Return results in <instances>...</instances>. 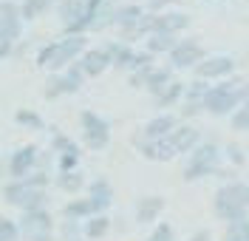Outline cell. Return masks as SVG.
I'll use <instances>...</instances> for the list:
<instances>
[{
	"mask_svg": "<svg viewBox=\"0 0 249 241\" xmlns=\"http://www.w3.org/2000/svg\"><path fill=\"white\" fill-rule=\"evenodd\" d=\"M12 54H15V43L0 34V60H6V57H12Z\"/></svg>",
	"mask_w": 249,
	"mask_h": 241,
	"instance_id": "ee69618b",
	"label": "cell"
},
{
	"mask_svg": "<svg viewBox=\"0 0 249 241\" xmlns=\"http://www.w3.org/2000/svg\"><path fill=\"white\" fill-rule=\"evenodd\" d=\"M15 122L20 125V128H26V130H46V119H43L37 111H31V108H17Z\"/></svg>",
	"mask_w": 249,
	"mask_h": 241,
	"instance_id": "83f0119b",
	"label": "cell"
},
{
	"mask_svg": "<svg viewBox=\"0 0 249 241\" xmlns=\"http://www.w3.org/2000/svg\"><path fill=\"white\" fill-rule=\"evenodd\" d=\"M213 213L224 224L249 219V182L235 179V182L221 185L213 196Z\"/></svg>",
	"mask_w": 249,
	"mask_h": 241,
	"instance_id": "6da1fadb",
	"label": "cell"
},
{
	"mask_svg": "<svg viewBox=\"0 0 249 241\" xmlns=\"http://www.w3.org/2000/svg\"><path fill=\"white\" fill-rule=\"evenodd\" d=\"M110 233V216L108 213H99L82 222V239L85 241H99Z\"/></svg>",
	"mask_w": 249,
	"mask_h": 241,
	"instance_id": "44dd1931",
	"label": "cell"
},
{
	"mask_svg": "<svg viewBox=\"0 0 249 241\" xmlns=\"http://www.w3.org/2000/svg\"><path fill=\"white\" fill-rule=\"evenodd\" d=\"M0 241H23L20 230H17V222L9 219V216H0Z\"/></svg>",
	"mask_w": 249,
	"mask_h": 241,
	"instance_id": "d590c367",
	"label": "cell"
},
{
	"mask_svg": "<svg viewBox=\"0 0 249 241\" xmlns=\"http://www.w3.org/2000/svg\"><path fill=\"white\" fill-rule=\"evenodd\" d=\"M210 85L213 82H207V80H193L187 82V88H184V99H190V102H204V96H207V91H210Z\"/></svg>",
	"mask_w": 249,
	"mask_h": 241,
	"instance_id": "1f68e13d",
	"label": "cell"
},
{
	"mask_svg": "<svg viewBox=\"0 0 249 241\" xmlns=\"http://www.w3.org/2000/svg\"><path fill=\"white\" fill-rule=\"evenodd\" d=\"M181 119H178V113H170V111H159L156 116H150L144 125H142V136L144 139H167L173 130H176V125H178Z\"/></svg>",
	"mask_w": 249,
	"mask_h": 241,
	"instance_id": "4fadbf2b",
	"label": "cell"
},
{
	"mask_svg": "<svg viewBox=\"0 0 249 241\" xmlns=\"http://www.w3.org/2000/svg\"><path fill=\"white\" fill-rule=\"evenodd\" d=\"M224 165V150L221 145L207 139V142H198L193 148V153H187V162H184V170H181V179L184 182H198V179H207V176H215V170Z\"/></svg>",
	"mask_w": 249,
	"mask_h": 241,
	"instance_id": "7a4b0ae2",
	"label": "cell"
},
{
	"mask_svg": "<svg viewBox=\"0 0 249 241\" xmlns=\"http://www.w3.org/2000/svg\"><path fill=\"white\" fill-rule=\"evenodd\" d=\"M221 241H244V222H230V224H224Z\"/></svg>",
	"mask_w": 249,
	"mask_h": 241,
	"instance_id": "ab89813d",
	"label": "cell"
},
{
	"mask_svg": "<svg viewBox=\"0 0 249 241\" xmlns=\"http://www.w3.org/2000/svg\"><path fill=\"white\" fill-rule=\"evenodd\" d=\"M204 113V102H190V99H181V108H178V119L184 122V119H193V116H198Z\"/></svg>",
	"mask_w": 249,
	"mask_h": 241,
	"instance_id": "f35d334b",
	"label": "cell"
},
{
	"mask_svg": "<svg viewBox=\"0 0 249 241\" xmlns=\"http://www.w3.org/2000/svg\"><path fill=\"white\" fill-rule=\"evenodd\" d=\"M31 187H26V185H23V182H20V179H9V182H6V185H3V199H6V204H9V207H20V202H23V199H26V193H29Z\"/></svg>",
	"mask_w": 249,
	"mask_h": 241,
	"instance_id": "f546056e",
	"label": "cell"
},
{
	"mask_svg": "<svg viewBox=\"0 0 249 241\" xmlns=\"http://www.w3.org/2000/svg\"><path fill=\"white\" fill-rule=\"evenodd\" d=\"M187 241H213V233H210L207 227H201V230L190 233V239H187Z\"/></svg>",
	"mask_w": 249,
	"mask_h": 241,
	"instance_id": "bcb514c9",
	"label": "cell"
},
{
	"mask_svg": "<svg viewBox=\"0 0 249 241\" xmlns=\"http://www.w3.org/2000/svg\"><path fill=\"white\" fill-rule=\"evenodd\" d=\"M156 65H139V68H133L130 74H127V85L130 88H144L147 80H150V74H153Z\"/></svg>",
	"mask_w": 249,
	"mask_h": 241,
	"instance_id": "e575fe53",
	"label": "cell"
},
{
	"mask_svg": "<svg viewBox=\"0 0 249 241\" xmlns=\"http://www.w3.org/2000/svg\"><path fill=\"white\" fill-rule=\"evenodd\" d=\"M230 122H232L235 130H249V105H241V108L230 116Z\"/></svg>",
	"mask_w": 249,
	"mask_h": 241,
	"instance_id": "b9f144b4",
	"label": "cell"
},
{
	"mask_svg": "<svg viewBox=\"0 0 249 241\" xmlns=\"http://www.w3.org/2000/svg\"><path fill=\"white\" fill-rule=\"evenodd\" d=\"M54 156H62V153H79V145L68 136V133H62V130H51V148H48Z\"/></svg>",
	"mask_w": 249,
	"mask_h": 241,
	"instance_id": "f1b7e54d",
	"label": "cell"
},
{
	"mask_svg": "<svg viewBox=\"0 0 249 241\" xmlns=\"http://www.w3.org/2000/svg\"><path fill=\"white\" fill-rule=\"evenodd\" d=\"M54 3L57 0H20V15H23L26 23H31V20H37L40 15H46Z\"/></svg>",
	"mask_w": 249,
	"mask_h": 241,
	"instance_id": "4316f807",
	"label": "cell"
},
{
	"mask_svg": "<svg viewBox=\"0 0 249 241\" xmlns=\"http://www.w3.org/2000/svg\"><path fill=\"white\" fill-rule=\"evenodd\" d=\"M173 80H176V71H173L170 65H156L153 74H150V80H147V85H144V91L150 96H159Z\"/></svg>",
	"mask_w": 249,
	"mask_h": 241,
	"instance_id": "603a6c76",
	"label": "cell"
},
{
	"mask_svg": "<svg viewBox=\"0 0 249 241\" xmlns=\"http://www.w3.org/2000/svg\"><path fill=\"white\" fill-rule=\"evenodd\" d=\"M232 176H235V173H232V167H224V165H221V167L215 170V179L221 182V185H227V182H235Z\"/></svg>",
	"mask_w": 249,
	"mask_h": 241,
	"instance_id": "f6af8a7d",
	"label": "cell"
},
{
	"mask_svg": "<svg viewBox=\"0 0 249 241\" xmlns=\"http://www.w3.org/2000/svg\"><path fill=\"white\" fill-rule=\"evenodd\" d=\"M244 241H249V219H244Z\"/></svg>",
	"mask_w": 249,
	"mask_h": 241,
	"instance_id": "7dc6e473",
	"label": "cell"
},
{
	"mask_svg": "<svg viewBox=\"0 0 249 241\" xmlns=\"http://www.w3.org/2000/svg\"><path fill=\"white\" fill-rule=\"evenodd\" d=\"M184 88H187V82L181 80H173L164 91L159 96H153V102H156V108H173V105H181V99H184Z\"/></svg>",
	"mask_w": 249,
	"mask_h": 241,
	"instance_id": "cb8c5ba5",
	"label": "cell"
},
{
	"mask_svg": "<svg viewBox=\"0 0 249 241\" xmlns=\"http://www.w3.org/2000/svg\"><path fill=\"white\" fill-rule=\"evenodd\" d=\"M105 51H108L110 57V65L113 68H119V71H133V63H136V48L127 46V43H122V40H110V43H105Z\"/></svg>",
	"mask_w": 249,
	"mask_h": 241,
	"instance_id": "2e32d148",
	"label": "cell"
},
{
	"mask_svg": "<svg viewBox=\"0 0 249 241\" xmlns=\"http://www.w3.org/2000/svg\"><path fill=\"white\" fill-rule=\"evenodd\" d=\"M74 241H85V239H74Z\"/></svg>",
	"mask_w": 249,
	"mask_h": 241,
	"instance_id": "681fc988",
	"label": "cell"
},
{
	"mask_svg": "<svg viewBox=\"0 0 249 241\" xmlns=\"http://www.w3.org/2000/svg\"><path fill=\"white\" fill-rule=\"evenodd\" d=\"M119 0H102L96 9H93V26L91 32H105V29H113L116 26V12H119ZM91 12V9H88Z\"/></svg>",
	"mask_w": 249,
	"mask_h": 241,
	"instance_id": "d6986e66",
	"label": "cell"
},
{
	"mask_svg": "<svg viewBox=\"0 0 249 241\" xmlns=\"http://www.w3.org/2000/svg\"><path fill=\"white\" fill-rule=\"evenodd\" d=\"M62 77H65V82H68L71 94H77L79 88L85 85V80H88V77H85V71L79 68V63H71L68 68H65V71H62Z\"/></svg>",
	"mask_w": 249,
	"mask_h": 241,
	"instance_id": "d6a6232c",
	"label": "cell"
},
{
	"mask_svg": "<svg viewBox=\"0 0 249 241\" xmlns=\"http://www.w3.org/2000/svg\"><path fill=\"white\" fill-rule=\"evenodd\" d=\"M204 57H207V48L201 46L198 37H181L178 46L167 54V65L173 71H184V68H196Z\"/></svg>",
	"mask_w": 249,
	"mask_h": 241,
	"instance_id": "8992f818",
	"label": "cell"
},
{
	"mask_svg": "<svg viewBox=\"0 0 249 241\" xmlns=\"http://www.w3.org/2000/svg\"><path fill=\"white\" fill-rule=\"evenodd\" d=\"M91 216H99L91 196H77V199H68V202L62 204V219L85 222V219H91Z\"/></svg>",
	"mask_w": 249,
	"mask_h": 241,
	"instance_id": "ffe728a7",
	"label": "cell"
},
{
	"mask_svg": "<svg viewBox=\"0 0 249 241\" xmlns=\"http://www.w3.org/2000/svg\"><path fill=\"white\" fill-rule=\"evenodd\" d=\"M147 241H176V230H173V224H167V222H159V224L150 230Z\"/></svg>",
	"mask_w": 249,
	"mask_h": 241,
	"instance_id": "8d00e7d4",
	"label": "cell"
},
{
	"mask_svg": "<svg viewBox=\"0 0 249 241\" xmlns=\"http://www.w3.org/2000/svg\"><path fill=\"white\" fill-rule=\"evenodd\" d=\"M37 156H40V148L34 142H26L15 148L12 153H9V159H6V176L17 179H26L31 170H37Z\"/></svg>",
	"mask_w": 249,
	"mask_h": 241,
	"instance_id": "ba28073f",
	"label": "cell"
},
{
	"mask_svg": "<svg viewBox=\"0 0 249 241\" xmlns=\"http://www.w3.org/2000/svg\"><path fill=\"white\" fill-rule=\"evenodd\" d=\"M85 173L82 170H71V173H57V187L62 193H68V196H79V193L85 190Z\"/></svg>",
	"mask_w": 249,
	"mask_h": 241,
	"instance_id": "484cf974",
	"label": "cell"
},
{
	"mask_svg": "<svg viewBox=\"0 0 249 241\" xmlns=\"http://www.w3.org/2000/svg\"><path fill=\"white\" fill-rule=\"evenodd\" d=\"M71 94V88H68V82H65V77L62 74H51L46 80V88H43V96L46 99H60V96Z\"/></svg>",
	"mask_w": 249,
	"mask_h": 241,
	"instance_id": "4dcf8cb0",
	"label": "cell"
},
{
	"mask_svg": "<svg viewBox=\"0 0 249 241\" xmlns=\"http://www.w3.org/2000/svg\"><path fill=\"white\" fill-rule=\"evenodd\" d=\"M54 43H57V40H54ZM54 43H48V46H43L40 51H37V65H43V68L48 65L51 54H54Z\"/></svg>",
	"mask_w": 249,
	"mask_h": 241,
	"instance_id": "7bdbcfd3",
	"label": "cell"
},
{
	"mask_svg": "<svg viewBox=\"0 0 249 241\" xmlns=\"http://www.w3.org/2000/svg\"><path fill=\"white\" fill-rule=\"evenodd\" d=\"M235 71V60L230 54H207L201 63L193 68L196 80H207V82H221L227 77H232Z\"/></svg>",
	"mask_w": 249,
	"mask_h": 241,
	"instance_id": "9c48e42d",
	"label": "cell"
},
{
	"mask_svg": "<svg viewBox=\"0 0 249 241\" xmlns=\"http://www.w3.org/2000/svg\"><path fill=\"white\" fill-rule=\"evenodd\" d=\"M79 128H82V142L91 150H105L110 142V122L102 119L96 111L85 108L79 111Z\"/></svg>",
	"mask_w": 249,
	"mask_h": 241,
	"instance_id": "5b68a950",
	"label": "cell"
},
{
	"mask_svg": "<svg viewBox=\"0 0 249 241\" xmlns=\"http://www.w3.org/2000/svg\"><path fill=\"white\" fill-rule=\"evenodd\" d=\"M178 34H150L147 40H144V51H150V54H170L173 48L178 46Z\"/></svg>",
	"mask_w": 249,
	"mask_h": 241,
	"instance_id": "d4e9b609",
	"label": "cell"
},
{
	"mask_svg": "<svg viewBox=\"0 0 249 241\" xmlns=\"http://www.w3.org/2000/svg\"><path fill=\"white\" fill-rule=\"evenodd\" d=\"M17 230H20V239H26V241H37V239H43V236H51L54 233V216L48 210L20 213Z\"/></svg>",
	"mask_w": 249,
	"mask_h": 241,
	"instance_id": "52a82bcc",
	"label": "cell"
},
{
	"mask_svg": "<svg viewBox=\"0 0 249 241\" xmlns=\"http://www.w3.org/2000/svg\"><path fill=\"white\" fill-rule=\"evenodd\" d=\"M167 207V199L159 196V193H147V196H139L136 199V207H133V219L136 224H153L159 222V216Z\"/></svg>",
	"mask_w": 249,
	"mask_h": 241,
	"instance_id": "7c38bea8",
	"label": "cell"
},
{
	"mask_svg": "<svg viewBox=\"0 0 249 241\" xmlns=\"http://www.w3.org/2000/svg\"><path fill=\"white\" fill-rule=\"evenodd\" d=\"M167 139H170L176 156H178V153H193V148L201 142V130L196 128V125H190V122H178L176 130H173Z\"/></svg>",
	"mask_w": 249,
	"mask_h": 241,
	"instance_id": "9a60e30c",
	"label": "cell"
},
{
	"mask_svg": "<svg viewBox=\"0 0 249 241\" xmlns=\"http://www.w3.org/2000/svg\"><path fill=\"white\" fill-rule=\"evenodd\" d=\"M23 26H26V20L20 15V3L3 0V3H0V34L15 43V40L23 37Z\"/></svg>",
	"mask_w": 249,
	"mask_h": 241,
	"instance_id": "30bf717a",
	"label": "cell"
},
{
	"mask_svg": "<svg viewBox=\"0 0 249 241\" xmlns=\"http://www.w3.org/2000/svg\"><path fill=\"white\" fill-rule=\"evenodd\" d=\"M88 51V34H77V37H62L54 43V54L48 60V71L51 74H62L71 63H77L79 57Z\"/></svg>",
	"mask_w": 249,
	"mask_h": 241,
	"instance_id": "277c9868",
	"label": "cell"
},
{
	"mask_svg": "<svg viewBox=\"0 0 249 241\" xmlns=\"http://www.w3.org/2000/svg\"><path fill=\"white\" fill-rule=\"evenodd\" d=\"M133 145L147 162H170L176 159V150H173L170 139H144L142 133H133Z\"/></svg>",
	"mask_w": 249,
	"mask_h": 241,
	"instance_id": "8fae6325",
	"label": "cell"
},
{
	"mask_svg": "<svg viewBox=\"0 0 249 241\" xmlns=\"http://www.w3.org/2000/svg\"><path fill=\"white\" fill-rule=\"evenodd\" d=\"M62 241H74V239H82V222L77 219H62L60 222V233H57Z\"/></svg>",
	"mask_w": 249,
	"mask_h": 241,
	"instance_id": "836d02e7",
	"label": "cell"
},
{
	"mask_svg": "<svg viewBox=\"0 0 249 241\" xmlns=\"http://www.w3.org/2000/svg\"><path fill=\"white\" fill-rule=\"evenodd\" d=\"M241 77H227V80L210 85L204 96V111L210 116H232L241 108Z\"/></svg>",
	"mask_w": 249,
	"mask_h": 241,
	"instance_id": "3957f363",
	"label": "cell"
},
{
	"mask_svg": "<svg viewBox=\"0 0 249 241\" xmlns=\"http://www.w3.org/2000/svg\"><path fill=\"white\" fill-rule=\"evenodd\" d=\"M37 241H62L60 236H54V233H51V236H43V239H37Z\"/></svg>",
	"mask_w": 249,
	"mask_h": 241,
	"instance_id": "c3c4849f",
	"label": "cell"
},
{
	"mask_svg": "<svg viewBox=\"0 0 249 241\" xmlns=\"http://www.w3.org/2000/svg\"><path fill=\"white\" fill-rule=\"evenodd\" d=\"M79 156L82 153H62V156H57V170L60 173H71V170H79Z\"/></svg>",
	"mask_w": 249,
	"mask_h": 241,
	"instance_id": "74e56055",
	"label": "cell"
},
{
	"mask_svg": "<svg viewBox=\"0 0 249 241\" xmlns=\"http://www.w3.org/2000/svg\"><path fill=\"white\" fill-rule=\"evenodd\" d=\"M85 196H91L93 199V204H96V213H108V207L113 204V185H110L105 176H96V179H91L88 185H85Z\"/></svg>",
	"mask_w": 249,
	"mask_h": 241,
	"instance_id": "e0dca14e",
	"label": "cell"
},
{
	"mask_svg": "<svg viewBox=\"0 0 249 241\" xmlns=\"http://www.w3.org/2000/svg\"><path fill=\"white\" fill-rule=\"evenodd\" d=\"M88 12V0H60L57 3V17H60V26H71L74 20Z\"/></svg>",
	"mask_w": 249,
	"mask_h": 241,
	"instance_id": "7402d4cb",
	"label": "cell"
},
{
	"mask_svg": "<svg viewBox=\"0 0 249 241\" xmlns=\"http://www.w3.org/2000/svg\"><path fill=\"white\" fill-rule=\"evenodd\" d=\"M0 3H3V0H0Z\"/></svg>",
	"mask_w": 249,
	"mask_h": 241,
	"instance_id": "f907efd6",
	"label": "cell"
},
{
	"mask_svg": "<svg viewBox=\"0 0 249 241\" xmlns=\"http://www.w3.org/2000/svg\"><path fill=\"white\" fill-rule=\"evenodd\" d=\"M224 156L232 162L235 167H241V165L247 162V156H244V148H241L238 142H230V145H227V148H224Z\"/></svg>",
	"mask_w": 249,
	"mask_h": 241,
	"instance_id": "60d3db41",
	"label": "cell"
},
{
	"mask_svg": "<svg viewBox=\"0 0 249 241\" xmlns=\"http://www.w3.org/2000/svg\"><path fill=\"white\" fill-rule=\"evenodd\" d=\"M150 26H153V34H181L190 26V15L167 9L161 15H150Z\"/></svg>",
	"mask_w": 249,
	"mask_h": 241,
	"instance_id": "5bb4252c",
	"label": "cell"
},
{
	"mask_svg": "<svg viewBox=\"0 0 249 241\" xmlns=\"http://www.w3.org/2000/svg\"><path fill=\"white\" fill-rule=\"evenodd\" d=\"M77 63H79V68L85 71V77H99V74H105L110 68V57L102 46H96V48H88Z\"/></svg>",
	"mask_w": 249,
	"mask_h": 241,
	"instance_id": "ac0fdd59",
	"label": "cell"
}]
</instances>
